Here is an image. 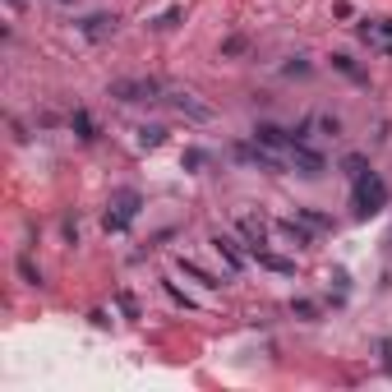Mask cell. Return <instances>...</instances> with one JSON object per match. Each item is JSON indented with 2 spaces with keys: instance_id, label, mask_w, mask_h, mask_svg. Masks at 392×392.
Returning a JSON list of instances; mask_svg holds the SVG:
<instances>
[{
  "instance_id": "1",
  "label": "cell",
  "mask_w": 392,
  "mask_h": 392,
  "mask_svg": "<svg viewBox=\"0 0 392 392\" xmlns=\"http://www.w3.org/2000/svg\"><path fill=\"white\" fill-rule=\"evenodd\" d=\"M388 199H392V190H388V180H383L379 171H365L360 180H351V208H356V217L383 213Z\"/></svg>"
},
{
  "instance_id": "2",
  "label": "cell",
  "mask_w": 392,
  "mask_h": 392,
  "mask_svg": "<svg viewBox=\"0 0 392 392\" xmlns=\"http://www.w3.org/2000/svg\"><path fill=\"white\" fill-rule=\"evenodd\" d=\"M111 97H115V102H162V97H167V83H162V78H144V74L115 78V83H111Z\"/></svg>"
},
{
  "instance_id": "3",
  "label": "cell",
  "mask_w": 392,
  "mask_h": 392,
  "mask_svg": "<svg viewBox=\"0 0 392 392\" xmlns=\"http://www.w3.org/2000/svg\"><path fill=\"white\" fill-rule=\"evenodd\" d=\"M139 208H144V194H139V190H115L111 203H106L102 226H106V231H125V226L139 217Z\"/></svg>"
},
{
  "instance_id": "4",
  "label": "cell",
  "mask_w": 392,
  "mask_h": 392,
  "mask_svg": "<svg viewBox=\"0 0 392 392\" xmlns=\"http://www.w3.org/2000/svg\"><path fill=\"white\" fill-rule=\"evenodd\" d=\"M162 102H167L180 120H194V125H213V120H217L213 106H208V102H199L194 92H185V88H167V97H162Z\"/></svg>"
},
{
  "instance_id": "5",
  "label": "cell",
  "mask_w": 392,
  "mask_h": 392,
  "mask_svg": "<svg viewBox=\"0 0 392 392\" xmlns=\"http://www.w3.org/2000/svg\"><path fill=\"white\" fill-rule=\"evenodd\" d=\"M277 235H281L291 249H309V245H314V231L300 222V217H286V222H277Z\"/></svg>"
},
{
  "instance_id": "6",
  "label": "cell",
  "mask_w": 392,
  "mask_h": 392,
  "mask_svg": "<svg viewBox=\"0 0 392 392\" xmlns=\"http://www.w3.org/2000/svg\"><path fill=\"white\" fill-rule=\"evenodd\" d=\"M240 235H245L249 254H263V249H268V222H258V217H240Z\"/></svg>"
},
{
  "instance_id": "7",
  "label": "cell",
  "mask_w": 392,
  "mask_h": 392,
  "mask_svg": "<svg viewBox=\"0 0 392 392\" xmlns=\"http://www.w3.org/2000/svg\"><path fill=\"white\" fill-rule=\"evenodd\" d=\"M78 33L88 37V42H106L115 33V14H88V19L78 23Z\"/></svg>"
},
{
  "instance_id": "8",
  "label": "cell",
  "mask_w": 392,
  "mask_h": 392,
  "mask_svg": "<svg viewBox=\"0 0 392 392\" xmlns=\"http://www.w3.org/2000/svg\"><path fill=\"white\" fill-rule=\"evenodd\" d=\"M213 249L226 258V268H231V272H245V254H240V245H235L231 235H222V231H217V235H213Z\"/></svg>"
},
{
  "instance_id": "9",
  "label": "cell",
  "mask_w": 392,
  "mask_h": 392,
  "mask_svg": "<svg viewBox=\"0 0 392 392\" xmlns=\"http://www.w3.org/2000/svg\"><path fill=\"white\" fill-rule=\"evenodd\" d=\"M254 258L263 263V268H272V272H286V277L295 272V258H281V254H272V249H263V254H254Z\"/></svg>"
},
{
  "instance_id": "10",
  "label": "cell",
  "mask_w": 392,
  "mask_h": 392,
  "mask_svg": "<svg viewBox=\"0 0 392 392\" xmlns=\"http://www.w3.org/2000/svg\"><path fill=\"white\" fill-rule=\"evenodd\" d=\"M295 217H300V222L309 226L314 235H318V231H332V217H323V213H314V208H300V213H295Z\"/></svg>"
},
{
  "instance_id": "11",
  "label": "cell",
  "mask_w": 392,
  "mask_h": 392,
  "mask_svg": "<svg viewBox=\"0 0 392 392\" xmlns=\"http://www.w3.org/2000/svg\"><path fill=\"white\" fill-rule=\"evenodd\" d=\"M69 125L78 130V139H97V125H92L88 111H74V115H69Z\"/></svg>"
},
{
  "instance_id": "12",
  "label": "cell",
  "mask_w": 392,
  "mask_h": 392,
  "mask_svg": "<svg viewBox=\"0 0 392 392\" xmlns=\"http://www.w3.org/2000/svg\"><path fill=\"white\" fill-rule=\"evenodd\" d=\"M162 139H167V130H162V125H144V130H139V144H144V148H157Z\"/></svg>"
},
{
  "instance_id": "13",
  "label": "cell",
  "mask_w": 392,
  "mask_h": 392,
  "mask_svg": "<svg viewBox=\"0 0 392 392\" xmlns=\"http://www.w3.org/2000/svg\"><path fill=\"white\" fill-rule=\"evenodd\" d=\"M342 171H346L351 180H360V176H365V171H370V162H365V157H360V153H351L346 162H342Z\"/></svg>"
},
{
  "instance_id": "14",
  "label": "cell",
  "mask_w": 392,
  "mask_h": 392,
  "mask_svg": "<svg viewBox=\"0 0 392 392\" xmlns=\"http://www.w3.org/2000/svg\"><path fill=\"white\" fill-rule=\"evenodd\" d=\"M208 162H213V157L203 153V148H190V153H185V171H203Z\"/></svg>"
},
{
  "instance_id": "15",
  "label": "cell",
  "mask_w": 392,
  "mask_h": 392,
  "mask_svg": "<svg viewBox=\"0 0 392 392\" xmlns=\"http://www.w3.org/2000/svg\"><path fill=\"white\" fill-rule=\"evenodd\" d=\"M180 268L190 272V277H194V281H203V286H222V281H217V277H208V272H203V268H194L190 258H185V263H180Z\"/></svg>"
},
{
  "instance_id": "16",
  "label": "cell",
  "mask_w": 392,
  "mask_h": 392,
  "mask_svg": "<svg viewBox=\"0 0 392 392\" xmlns=\"http://www.w3.org/2000/svg\"><path fill=\"white\" fill-rule=\"evenodd\" d=\"M314 125H318L323 134H332V139H337V130H342V120H337V115H318V120H314Z\"/></svg>"
},
{
  "instance_id": "17",
  "label": "cell",
  "mask_w": 392,
  "mask_h": 392,
  "mask_svg": "<svg viewBox=\"0 0 392 392\" xmlns=\"http://www.w3.org/2000/svg\"><path fill=\"white\" fill-rule=\"evenodd\" d=\"M332 65H337V69H342V74H351V78H360V69H356V65H351V60H346V56H332Z\"/></svg>"
},
{
  "instance_id": "18",
  "label": "cell",
  "mask_w": 392,
  "mask_h": 392,
  "mask_svg": "<svg viewBox=\"0 0 392 392\" xmlns=\"http://www.w3.org/2000/svg\"><path fill=\"white\" fill-rule=\"evenodd\" d=\"M176 23H180V10H167L162 19H157V28H176Z\"/></svg>"
},
{
  "instance_id": "19",
  "label": "cell",
  "mask_w": 392,
  "mask_h": 392,
  "mask_svg": "<svg viewBox=\"0 0 392 392\" xmlns=\"http://www.w3.org/2000/svg\"><path fill=\"white\" fill-rule=\"evenodd\" d=\"M19 272H23V277H28V281H33V286H37V281H42V277H37V272H33V263H28V258H19Z\"/></svg>"
},
{
  "instance_id": "20",
  "label": "cell",
  "mask_w": 392,
  "mask_h": 392,
  "mask_svg": "<svg viewBox=\"0 0 392 392\" xmlns=\"http://www.w3.org/2000/svg\"><path fill=\"white\" fill-rule=\"evenodd\" d=\"M295 314H300V318H314V314H318V304H309V300H300V304H295Z\"/></svg>"
}]
</instances>
